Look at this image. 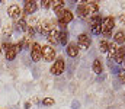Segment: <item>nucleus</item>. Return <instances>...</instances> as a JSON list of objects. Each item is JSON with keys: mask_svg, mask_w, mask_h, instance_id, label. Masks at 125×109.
<instances>
[{"mask_svg": "<svg viewBox=\"0 0 125 109\" xmlns=\"http://www.w3.org/2000/svg\"><path fill=\"white\" fill-rule=\"evenodd\" d=\"M114 28H115V19L112 18V16H106V18H103L102 19V26H100V32L103 34V35H111L112 34V31H114Z\"/></svg>", "mask_w": 125, "mask_h": 109, "instance_id": "1", "label": "nucleus"}, {"mask_svg": "<svg viewBox=\"0 0 125 109\" xmlns=\"http://www.w3.org/2000/svg\"><path fill=\"white\" fill-rule=\"evenodd\" d=\"M64 67H65L64 58H62V57H58V58L54 61L52 67H51V73H52L54 76H60V74H62V71H64Z\"/></svg>", "mask_w": 125, "mask_h": 109, "instance_id": "4", "label": "nucleus"}, {"mask_svg": "<svg viewBox=\"0 0 125 109\" xmlns=\"http://www.w3.org/2000/svg\"><path fill=\"white\" fill-rule=\"evenodd\" d=\"M36 9H38L36 1H33V0L25 1V9H23L25 15H32V13H35V10H36Z\"/></svg>", "mask_w": 125, "mask_h": 109, "instance_id": "12", "label": "nucleus"}, {"mask_svg": "<svg viewBox=\"0 0 125 109\" xmlns=\"http://www.w3.org/2000/svg\"><path fill=\"white\" fill-rule=\"evenodd\" d=\"M51 3H52V0H42V1H41V6H42L44 9H48V7L51 6Z\"/></svg>", "mask_w": 125, "mask_h": 109, "instance_id": "24", "label": "nucleus"}, {"mask_svg": "<svg viewBox=\"0 0 125 109\" xmlns=\"http://www.w3.org/2000/svg\"><path fill=\"white\" fill-rule=\"evenodd\" d=\"M114 42H115V44H122V45H124L125 44V32L124 31H118V32L115 34V36H114Z\"/></svg>", "mask_w": 125, "mask_h": 109, "instance_id": "16", "label": "nucleus"}, {"mask_svg": "<svg viewBox=\"0 0 125 109\" xmlns=\"http://www.w3.org/2000/svg\"><path fill=\"white\" fill-rule=\"evenodd\" d=\"M90 26H92V34L93 35H100V26H102V19L100 16H93L90 18Z\"/></svg>", "mask_w": 125, "mask_h": 109, "instance_id": "6", "label": "nucleus"}, {"mask_svg": "<svg viewBox=\"0 0 125 109\" xmlns=\"http://www.w3.org/2000/svg\"><path fill=\"white\" fill-rule=\"evenodd\" d=\"M7 13H9V16H10L12 19H16V20L22 19V10H21V7H19L18 4H12V6H9Z\"/></svg>", "mask_w": 125, "mask_h": 109, "instance_id": "7", "label": "nucleus"}, {"mask_svg": "<svg viewBox=\"0 0 125 109\" xmlns=\"http://www.w3.org/2000/svg\"><path fill=\"white\" fill-rule=\"evenodd\" d=\"M31 58H32V61H35V63L41 58V45H39L38 42H35V44L32 45V48H31Z\"/></svg>", "mask_w": 125, "mask_h": 109, "instance_id": "10", "label": "nucleus"}, {"mask_svg": "<svg viewBox=\"0 0 125 109\" xmlns=\"http://www.w3.org/2000/svg\"><path fill=\"white\" fill-rule=\"evenodd\" d=\"M124 58H125V45H122V47H118V50H116V52L114 55V61L116 64H122Z\"/></svg>", "mask_w": 125, "mask_h": 109, "instance_id": "9", "label": "nucleus"}, {"mask_svg": "<svg viewBox=\"0 0 125 109\" xmlns=\"http://www.w3.org/2000/svg\"><path fill=\"white\" fill-rule=\"evenodd\" d=\"M116 50H118L116 44H115V42H109V48H108V51H109V58H111V60L114 58V55H115Z\"/></svg>", "mask_w": 125, "mask_h": 109, "instance_id": "20", "label": "nucleus"}, {"mask_svg": "<svg viewBox=\"0 0 125 109\" xmlns=\"http://www.w3.org/2000/svg\"><path fill=\"white\" fill-rule=\"evenodd\" d=\"M77 45L86 50V48H89L92 45V39L89 38V35H86V34H80V35L77 36Z\"/></svg>", "mask_w": 125, "mask_h": 109, "instance_id": "8", "label": "nucleus"}, {"mask_svg": "<svg viewBox=\"0 0 125 109\" xmlns=\"http://www.w3.org/2000/svg\"><path fill=\"white\" fill-rule=\"evenodd\" d=\"M99 48H100V51L102 52H108V48H109V42L108 41H100V44H99Z\"/></svg>", "mask_w": 125, "mask_h": 109, "instance_id": "21", "label": "nucleus"}, {"mask_svg": "<svg viewBox=\"0 0 125 109\" xmlns=\"http://www.w3.org/2000/svg\"><path fill=\"white\" fill-rule=\"evenodd\" d=\"M31 108V103H29V102H26V103H25V109H29Z\"/></svg>", "mask_w": 125, "mask_h": 109, "instance_id": "27", "label": "nucleus"}, {"mask_svg": "<svg viewBox=\"0 0 125 109\" xmlns=\"http://www.w3.org/2000/svg\"><path fill=\"white\" fill-rule=\"evenodd\" d=\"M92 69H93V71L96 73V74L103 73V66H102V63H100V60H99V58L93 60V66H92Z\"/></svg>", "mask_w": 125, "mask_h": 109, "instance_id": "18", "label": "nucleus"}, {"mask_svg": "<svg viewBox=\"0 0 125 109\" xmlns=\"http://www.w3.org/2000/svg\"><path fill=\"white\" fill-rule=\"evenodd\" d=\"M18 52H19V51H18V48H16V44H15V45L10 44V47L6 50V60H9V61L15 60V57H16Z\"/></svg>", "mask_w": 125, "mask_h": 109, "instance_id": "13", "label": "nucleus"}, {"mask_svg": "<svg viewBox=\"0 0 125 109\" xmlns=\"http://www.w3.org/2000/svg\"><path fill=\"white\" fill-rule=\"evenodd\" d=\"M67 54H68V57H77V54H79V45L74 44V42L68 44L67 45Z\"/></svg>", "mask_w": 125, "mask_h": 109, "instance_id": "14", "label": "nucleus"}, {"mask_svg": "<svg viewBox=\"0 0 125 109\" xmlns=\"http://www.w3.org/2000/svg\"><path fill=\"white\" fill-rule=\"evenodd\" d=\"M41 57H42L44 61H47V63L54 61V58H55V50H54V47H51V45H44V47L41 48Z\"/></svg>", "mask_w": 125, "mask_h": 109, "instance_id": "2", "label": "nucleus"}, {"mask_svg": "<svg viewBox=\"0 0 125 109\" xmlns=\"http://www.w3.org/2000/svg\"><path fill=\"white\" fill-rule=\"evenodd\" d=\"M79 106H80V103H79L77 100H73V103H71V108H73V109H79Z\"/></svg>", "mask_w": 125, "mask_h": 109, "instance_id": "25", "label": "nucleus"}, {"mask_svg": "<svg viewBox=\"0 0 125 109\" xmlns=\"http://www.w3.org/2000/svg\"><path fill=\"white\" fill-rule=\"evenodd\" d=\"M77 16H80V18H87V10H86L84 1L77 6Z\"/></svg>", "mask_w": 125, "mask_h": 109, "instance_id": "19", "label": "nucleus"}, {"mask_svg": "<svg viewBox=\"0 0 125 109\" xmlns=\"http://www.w3.org/2000/svg\"><path fill=\"white\" fill-rule=\"evenodd\" d=\"M47 36H48V41H50V42L57 44V42H58V36H60V31H58V29H57V26H55V28H54V29H52V31H51Z\"/></svg>", "mask_w": 125, "mask_h": 109, "instance_id": "15", "label": "nucleus"}, {"mask_svg": "<svg viewBox=\"0 0 125 109\" xmlns=\"http://www.w3.org/2000/svg\"><path fill=\"white\" fill-rule=\"evenodd\" d=\"M0 52H1V50H0Z\"/></svg>", "mask_w": 125, "mask_h": 109, "instance_id": "28", "label": "nucleus"}, {"mask_svg": "<svg viewBox=\"0 0 125 109\" xmlns=\"http://www.w3.org/2000/svg\"><path fill=\"white\" fill-rule=\"evenodd\" d=\"M119 23H121V25L125 23V15H121V16H119Z\"/></svg>", "mask_w": 125, "mask_h": 109, "instance_id": "26", "label": "nucleus"}, {"mask_svg": "<svg viewBox=\"0 0 125 109\" xmlns=\"http://www.w3.org/2000/svg\"><path fill=\"white\" fill-rule=\"evenodd\" d=\"M54 28H55V25H54L51 20H44V22L41 23V29H39V31H41V34L48 35V34H50Z\"/></svg>", "mask_w": 125, "mask_h": 109, "instance_id": "11", "label": "nucleus"}, {"mask_svg": "<svg viewBox=\"0 0 125 109\" xmlns=\"http://www.w3.org/2000/svg\"><path fill=\"white\" fill-rule=\"evenodd\" d=\"M84 4H86V10H87L89 18L97 16V13H99V3L97 1H84Z\"/></svg>", "mask_w": 125, "mask_h": 109, "instance_id": "5", "label": "nucleus"}, {"mask_svg": "<svg viewBox=\"0 0 125 109\" xmlns=\"http://www.w3.org/2000/svg\"><path fill=\"white\" fill-rule=\"evenodd\" d=\"M42 105H44V106H51V105H54V99H51V98H45V99L42 100Z\"/></svg>", "mask_w": 125, "mask_h": 109, "instance_id": "23", "label": "nucleus"}, {"mask_svg": "<svg viewBox=\"0 0 125 109\" xmlns=\"http://www.w3.org/2000/svg\"><path fill=\"white\" fill-rule=\"evenodd\" d=\"M58 42H60L61 45H65V44H68V32H67V29H61V31H60Z\"/></svg>", "mask_w": 125, "mask_h": 109, "instance_id": "17", "label": "nucleus"}, {"mask_svg": "<svg viewBox=\"0 0 125 109\" xmlns=\"http://www.w3.org/2000/svg\"><path fill=\"white\" fill-rule=\"evenodd\" d=\"M57 19H58V26H60L61 29H65V26L73 20V13H71L70 10H67V9H65V10L62 12Z\"/></svg>", "mask_w": 125, "mask_h": 109, "instance_id": "3", "label": "nucleus"}, {"mask_svg": "<svg viewBox=\"0 0 125 109\" xmlns=\"http://www.w3.org/2000/svg\"><path fill=\"white\" fill-rule=\"evenodd\" d=\"M16 26H18V29H21V31H25L28 25H26V22H25V19L22 18V19H19V20H18V23H16Z\"/></svg>", "mask_w": 125, "mask_h": 109, "instance_id": "22", "label": "nucleus"}]
</instances>
